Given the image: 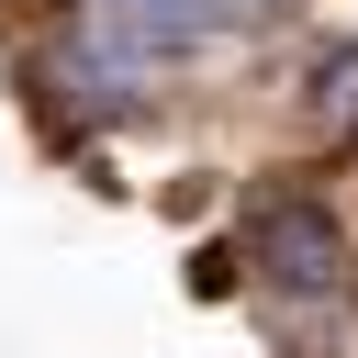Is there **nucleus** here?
<instances>
[{
  "instance_id": "obj_3",
  "label": "nucleus",
  "mask_w": 358,
  "mask_h": 358,
  "mask_svg": "<svg viewBox=\"0 0 358 358\" xmlns=\"http://www.w3.org/2000/svg\"><path fill=\"white\" fill-rule=\"evenodd\" d=\"M34 90H56V101H67V123H123V112H145V101H157V67H134V56H112V45H90V34H67V45L34 67Z\"/></svg>"
},
{
  "instance_id": "obj_2",
  "label": "nucleus",
  "mask_w": 358,
  "mask_h": 358,
  "mask_svg": "<svg viewBox=\"0 0 358 358\" xmlns=\"http://www.w3.org/2000/svg\"><path fill=\"white\" fill-rule=\"evenodd\" d=\"M257 22H280V0H78V34L134 56V67H168V56L257 34Z\"/></svg>"
},
{
  "instance_id": "obj_1",
  "label": "nucleus",
  "mask_w": 358,
  "mask_h": 358,
  "mask_svg": "<svg viewBox=\"0 0 358 358\" xmlns=\"http://www.w3.org/2000/svg\"><path fill=\"white\" fill-rule=\"evenodd\" d=\"M246 268H257V291H268V302H336V291L358 280V246H347L336 201L268 190V201L246 213Z\"/></svg>"
}]
</instances>
